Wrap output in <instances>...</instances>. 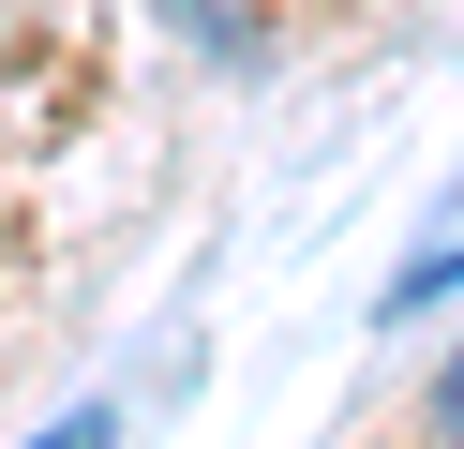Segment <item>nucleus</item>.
<instances>
[{"instance_id":"7ed1b4c3","label":"nucleus","mask_w":464,"mask_h":449,"mask_svg":"<svg viewBox=\"0 0 464 449\" xmlns=\"http://www.w3.org/2000/svg\"><path fill=\"white\" fill-rule=\"evenodd\" d=\"M434 449H464V359L434 375Z\"/></svg>"},{"instance_id":"f03ea898","label":"nucleus","mask_w":464,"mask_h":449,"mask_svg":"<svg viewBox=\"0 0 464 449\" xmlns=\"http://www.w3.org/2000/svg\"><path fill=\"white\" fill-rule=\"evenodd\" d=\"M31 449H121V419H105V405H75L61 434H31Z\"/></svg>"},{"instance_id":"f257e3e1","label":"nucleus","mask_w":464,"mask_h":449,"mask_svg":"<svg viewBox=\"0 0 464 449\" xmlns=\"http://www.w3.org/2000/svg\"><path fill=\"white\" fill-rule=\"evenodd\" d=\"M450 285H464V195L434 210V239H420V255H404V285H390V315H434V299H450Z\"/></svg>"}]
</instances>
